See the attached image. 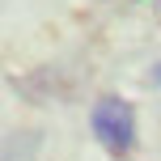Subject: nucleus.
<instances>
[{"label": "nucleus", "instance_id": "1", "mask_svg": "<svg viewBox=\"0 0 161 161\" xmlns=\"http://www.w3.org/2000/svg\"><path fill=\"white\" fill-rule=\"evenodd\" d=\"M89 127L110 157H127L136 148V110L127 97H114V93L97 97V106L89 110Z\"/></svg>", "mask_w": 161, "mask_h": 161}, {"label": "nucleus", "instance_id": "2", "mask_svg": "<svg viewBox=\"0 0 161 161\" xmlns=\"http://www.w3.org/2000/svg\"><path fill=\"white\" fill-rule=\"evenodd\" d=\"M153 85H161V64H157V68H153Z\"/></svg>", "mask_w": 161, "mask_h": 161}]
</instances>
